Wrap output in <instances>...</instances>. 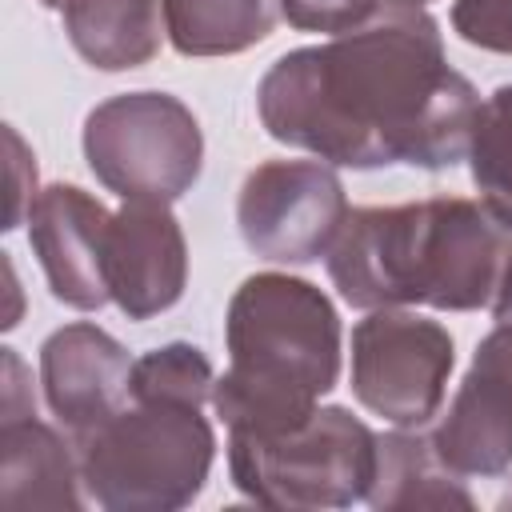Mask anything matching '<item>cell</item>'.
<instances>
[{
  "instance_id": "obj_1",
  "label": "cell",
  "mask_w": 512,
  "mask_h": 512,
  "mask_svg": "<svg viewBox=\"0 0 512 512\" xmlns=\"http://www.w3.org/2000/svg\"><path fill=\"white\" fill-rule=\"evenodd\" d=\"M256 112L272 140L332 168L440 172L468 156L480 96L424 8H380L328 44L284 52L256 84Z\"/></svg>"
},
{
  "instance_id": "obj_2",
  "label": "cell",
  "mask_w": 512,
  "mask_h": 512,
  "mask_svg": "<svg viewBox=\"0 0 512 512\" xmlns=\"http://www.w3.org/2000/svg\"><path fill=\"white\" fill-rule=\"evenodd\" d=\"M508 256L512 228L480 200L428 196L352 208L324 264L340 300L364 312L408 304L476 312L492 304Z\"/></svg>"
},
{
  "instance_id": "obj_3",
  "label": "cell",
  "mask_w": 512,
  "mask_h": 512,
  "mask_svg": "<svg viewBox=\"0 0 512 512\" xmlns=\"http://www.w3.org/2000/svg\"><path fill=\"white\" fill-rule=\"evenodd\" d=\"M224 344L228 368L212 384V408L228 432L288 428L340 380V316L304 276H248L228 300Z\"/></svg>"
},
{
  "instance_id": "obj_4",
  "label": "cell",
  "mask_w": 512,
  "mask_h": 512,
  "mask_svg": "<svg viewBox=\"0 0 512 512\" xmlns=\"http://www.w3.org/2000/svg\"><path fill=\"white\" fill-rule=\"evenodd\" d=\"M72 444L88 500L108 512H180L216 460L208 416L180 400H132Z\"/></svg>"
},
{
  "instance_id": "obj_5",
  "label": "cell",
  "mask_w": 512,
  "mask_h": 512,
  "mask_svg": "<svg viewBox=\"0 0 512 512\" xmlns=\"http://www.w3.org/2000/svg\"><path fill=\"white\" fill-rule=\"evenodd\" d=\"M228 472L244 500L280 512L352 508L376 476V432L340 404L272 432H228Z\"/></svg>"
},
{
  "instance_id": "obj_6",
  "label": "cell",
  "mask_w": 512,
  "mask_h": 512,
  "mask_svg": "<svg viewBox=\"0 0 512 512\" xmlns=\"http://www.w3.org/2000/svg\"><path fill=\"white\" fill-rule=\"evenodd\" d=\"M84 160L120 200L172 204L200 180L204 132L192 108L172 92H120L84 120Z\"/></svg>"
},
{
  "instance_id": "obj_7",
  "label": "cell",
  "mask_w": 512,
  "mask_h": 512,
  "mask_svg": "<svg viewBox=\"0 0 512 512\" xmlns=\"http://www.w3.org/2000/svg\"><path fill=\"white\" fill-rule=\"evenodd\" d=\"M456 364V344L440 320L372 308L352 328V396L396 428H424Z\"/></svg>"
},
{
  "instance_id": "obj_8",
  "label": "cell",
  "mask_w": 512,
  "mask_h": 512,
  "mask_svg": "<svg viewBox=\"0 0 512 512\" xmlns=\"http://www.w3.org/2000/svg\"><path fill=\"white\" fill-rule=\"evenodd\" d=\"M348 212L336 168L316 156L264 160L244 176L236 196V224L248 252L272 264H312L328 256Z\"/></svg>"
},
{
  "instance_id": "obj_9",
  "label": "cell",
  "mask_w": 512,
  "mask_h": 512,
  "mask_svg": "<svg viewBox=\"0 0 512 512\" xmlns=\"http://www.w3.org/2000/svg\"><path fill=\"white\" fill-rule=\"evenodd\" d=\"M112 212L76 184H48L28 208V244L44 268L52 296L76 312H100L108 292L104 252H108Z\"/></svg>"
},
{
  "instance_id": "obj_10",
  "label": "cell",
  "mask_w": 512,
  "mask_h": 512,
  "mask_svg": "<svg viewBox=\"0 0 512 512\" xmlns=\"http://www.w3.org/2000/svg\"><path fill=\"white\" fill-rule=\"evenodd\" d=\"M104 272L112 304L128 320L168 312L188 284V240L172 208L160 200H124L108 224Z\"/></svg>"
},
{
  "instance_id": "obj_11",
  "label": "cell",
  "mask_w": 512,
  "mask_h": 512,
  "mask_svg": "<svg viewBox=\"0 0 512 512\" xmlns=\"http://www.w3.org/2000/svg\"><path fill=\"white\" fill-rule=\"evenodd\" d=\"M132 356L100 324L76 320L40 344V384L48 412L76 436L92 432L132 400Z\"/></svg>"
},
{
  "instance_id": "obj_12",
  "label": "cell",
  "mask_w": 512,
  "mask_h": 512,
  "mask_svg": "<svg viewBox=\"0 0 512 512\" xmlns=\"http://www.w3.org/2000/svg\"><path fill=\"white\" fill-rule=\"evenodd\" d=\"M52 424L32 416L0 420V504L80 508V456Z\"/></svg>"
},
{
  "instance_id": "obj_13",
  "label": "cell",
  "mask_w": 512,
  "mask_h": 512,
  "mask_svg": "<svg viewBox=\"0 0 512 512\" xmlns=\"http://www.w3.org/2000/svg\"><path fill=\"white\" fill-rule=\"evenodd\" d=\"M376 512H416V508H476L464 476H456L432 436L420 428H396L376 436V476L364 496Z\"/></svg>"
},
{
  "instance_id": "obj_14",
  "label": "cell",
  "mask_w": 512,
  "mask_h": 512,
  "mask_svg": "<svg viewBox=\"0 0 512 512\" xmlns=\"http://www.w3.org/2000/svg\"><path fill=\"white\" fill-rule=\"evenodd\" d=\"M60 16L68 44L100 72L144 68L168 36L164 0H64Z\"/></svg>"
},
{
  "instance_id": "obj_15",
  "label": "cell",
  "mask_w": 512,
  "mask_h": 512,
  "mask_svg": "<svg viewBox=\"0 0 512 512\" xmlns=\"http://www.w3.org/2000/svg\"><path fill=\"white\" fill-rule=\"evenodd\" d=\"M432 444L456 476H504L512 468V404L476 372H464Z\"/></svg>"
},
{
  "instance_id": "obj_16",
  "label": "cell",
  "mask_w": 512,
  "mask_h": 512,
  "mask_svg": "<svg viewBox=\"0 0 512 512\" xmlns=\"http://www.w3.org/2000/svg\"><path fill=\"white\" fill-rule=\"evenodd\" d=\"M280 0H164V28L180 56H236L272 36Z\"/></svg>"
},
{
  "instance_id": "obj_17",
  "label": "cell",
  "mask_w": 512,
  "mask_h": 512,
  "mask_svg": "<svg viewBox=\"0 0 512 512\" xmlns=\"http://www.w3.org/2000/svg\"><path fill=\"white\" fill-rule=\"evenodd\" d=\"M468 168L480 204L512 228V84H500L476 112L468 140Z\"/></svg>"
},
{
  "instance_id": "obj_18",
  "label": "cell",
  "mask_w": 512,
  "mask_h": 512,
  "mask_svg": "<svg viewBox=\"0 0 512 512\" xmlns=\"http://www.w3.org/2000/svg\"><path fill=\"white\" fill-rule=\"evenodd\" d=\"M212 384V360L188 340L148 348L132 364V400H180L204 408L212 400Z\"/></svg>"
},
{
  "instance_id": "obj_19",
  "label": "cell",
  "mask_w": 512,
  "mask_h": 512,
  "mask_svg": "<svg viewBox=\"0 0 512 512\" xmlns=\"http://www.w3.org/2000/svg\"><path fill=\"white\" fill-rule=\"evenodd\" d=\"M452 28L472 48L512 56V0H452Z\"/></svg>"
},
{
  "instance_id": "obj_20",
  "label": "cell",
  "mask_w": 512,
  "mask_h": 512,
  "mask_svg": "<svg viewBox=\"0 0 512 512\" xmlns=\"http://www.w3.org/2000/svg\"><path fill=\"white\" fill-rule=\"evenodd\" d=\"M380 8H384L380 0H280V16L296 32H328V36L368 24Z\"/></svg>"
},
{
  "instance_id": "obj_21",
  "label": "cell",
  "mask_w": 512,
  "mask_h": 512,
  "mask_svg": "<svg viewBox=\"0 0 512 512\" xmlns=\"http://www.w3.org/2000/svg\"><path fill=\"white\" fill-rule=\"evenodd\" d=\"M476 376H484L508 404H512V320H500L480 344L468 364Z\"/></svg>"
},
{
  "instance_id": "obj_22",
  "label": "cell",
  "mask_w": 512,
  "mask_h": 512,
  "mask_svg": "<svg viewBox=\"0 0 512 512\" xmlns=\"http://www.w3.org/2000/svg\"><path fill=\"white\" fill-rule=\"evenodd\" d=\"M8 148H12V172H16V180H12V204H8V224L4 228H16L20 216H28L32 200H36V164L28 160L24 140L12 128H8Z\"/></svg>"
},
{
  "instance_id": "obj_23",
  "label": "cell",
  "mask_w": 512,
  "mask_h": 512,
  "mask_svg": "<svg viewBox=\"0 0 512 512\" xmlns=\"http://www.w3.org/2000/svg\"><path fill=\"white\" fill-rule=\"evenodd\" d=\"M4 420L12 416H32L36 412V400H32V388L24 380V364L12 348H4Z\"/></svg>"
},
{
  "instance_id": "obj_24",
  "label": "cell",
  "mask_w": 512,
  "mask_h": 512,
  "mask_svg": "<svg viewBox=\"0 0 512 512\" xmlns=\"http://www.w3.org/2000/svg\"><path fill=\"white\" fill-rule=\"evenodd\" d=\"M492 316H496V324L512 320V256H508V264L500 272V284H496V296H492Z\"/></svg>"
},
{
  "instance_id": "obj_25",
  "label": "cell",
  "mask_w": 512,
  "mask_h": 512,
  "mask_svg": "<svg viewBox=\"0 0 512 512\" xmlns=\"http://www.w3.org/2000/svg\"><path fill=\"white\" fill-rule=\"evenodd\" d=\"M384 8H428L432 0H380Z\"/></svg>"
},
{
  "instance_id": "obj_26",
  "label": "cell",
  "mask_w": 512,
  "mask_h": 512,
  "mask_svg": "<svg viewBox=\"0 0 512 512\" xmlns=\"http://www.w3.org/2000/svg\"><path fill=\"white\" fill-rule=\"evenodd\" d=\"M44 8H64V0H40Z\"/></svg>"
},
{
  "instance_id": "obj_27",
  "label": "cell",
  "mask_w": 512,
  "mask_h": 512,
  "mask_svg": "<svg viewBox=\"0 0 512 512\" xmlns=\"http://www.w3.org/2000/svg\"><path fill=\"white\" fill-rule=\"evenodd\" d=\"M500 508H512V492H508V496H504V500H500Z\"/></svg>"
}]
</instances>
